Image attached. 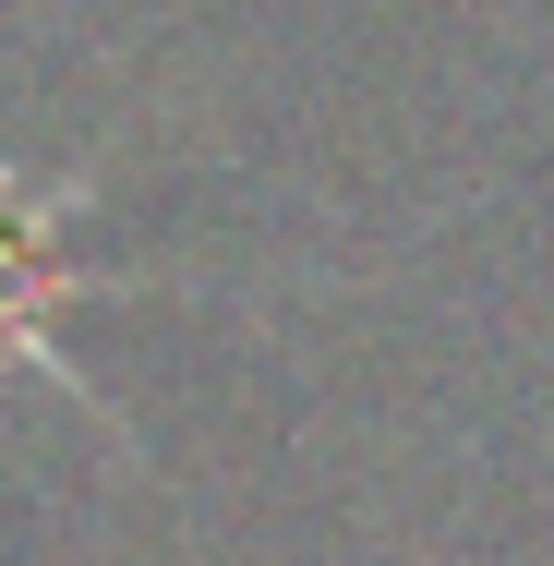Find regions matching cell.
Instances as JSON below:
<instances>
[{
  "instance_id": "obj_1",
  "label": "cell",
  "mask_w": 554,
  "mask_h": 566,
  "mask_svg": "<svg viewBox=\"0 0 554 566\" xmlns=\"http://www.w3.org/2000/svg\"><path fill=\"white\" fill-rule=\"evenodd\" d=\"M85 206H97L85 169L24 181V169L0 157V386H12V374H49L73 410H97L121 447H133V422L109 410V386L73 374V349H61V314H73V302H121V290H145V277H109V265H73V253H61V229L85 218Z\"/></svg>"
}]
</instances>
